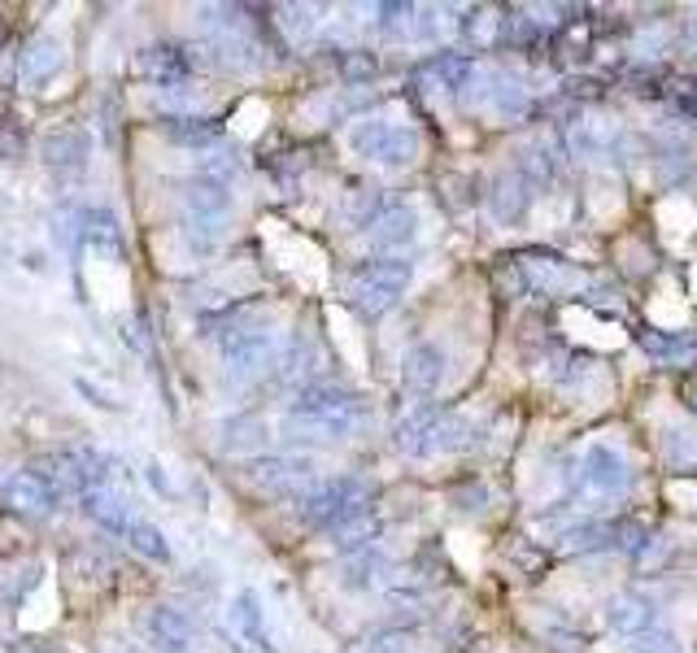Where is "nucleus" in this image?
<instances>
[{"instance_id":"8","label":"nucleus","mask_w":697,"mask_h":653,"mask_svg":"<svg viewBox=\"0 0 697 653\" xmlns=\"http://www.w3.org/2000/svg\"><path fill=\"white\" fill-rule=\"evenodd\" d=\"M148 628H153V637H157L162 645H184V641H188V623H184L175 610H153Z\"/></svg>"},{"instance_id":"1","label":"nucleus","mask_w":697,"mask_h":653,"mask_svg":"<svg viewBox=\"0 0 697 653\" xmlns=\"http://www.w3.org/2000/svg\"><path fill=\"white\" fill-rule=\"evenodd\" d=\"M88 148H92V140H88L84 126H57V131H48L44 144H40L48 170H57V175H79V170L88 166Z\"/></svg>"},{"instance_id":"2","label":"nucleus","mask_w":697,"mask_h":653,"mask_svg":"<svg viewBox=\"0 0 697 653\" xmlns=\"http://www.w3.org/2000/svg\"><path fill=\"white\" fill-rule=\"evenodd\" d=\"M4 497H9V506H13L18 514H26V519H48V514L57 510V492H53V484H48L44 475H35L31 466H26V471H18V475L9 479Z\"/></svg>"},{"instance_id":"3","label":"nucleus","mask_w":697,"mask_h":653,"mask_svg":"<svg viewBox=\"0 0 697 653\" xmlns=\"http://www.w3.org/2000/svg\"><path fill=\"white\" fill-rule=\"evenodd\" d=\"M62 44L53 40V35H35L31 44H26V53H22V79H35V84H44L48 75H57L62 70Z\"/></svg>"},{"instance_id":"7","label":"nucleus","mask_w":697,"mask_h":653,"mask_svg":"<svg viewBox=\"0 0 697 653\" xmlns=\"http://www.w3.org/2000/svg\"><path fill=\"white\" fill-rule=\"evenodd\" d=\"M131 549L135 553H144V557H153V562H166L170 557V549H166V541H162V532L153 528V523H131Z\"/></svg>"},{"instance_id":"10","label":"nucleus","mask_w":697,"mask_h":653,"mask_svg":"<svg viewBox=\"0 0 697 653\" xmlns=\"http://www.w3.org/2000/svg\"><path fill=\"white\" fill-rule=\"evenodd\" d=\"M75 388H79V392H84V397H88V401H92V406H101V410H114V401H110V397H106V392H97V388H92V384H88V379H75Z\"/></svg>"},{"instance_id":"6","label":"nucleus","mask_w":697,"mask_h":653,"mask_svg":"<svg viewBox=\"0 0 697 653\" xmlns=\"http://www.w3.org/2000/svg\"><path fill=\"white\" fill-rule=\"evenodd\" d=\"M84 235H88L97 248L122 253V248H118V222L114 214H106V210H84Z\"/></svg>"},{"instance_id":"9","label":"nucleus","mask_w":697,"mask_h":653,"mask_svg":"<svg viewBox=\"0 0 697 653\" xmlns=\"http://www.w3.org/2000/svg\"><path fill=\"white\" fill-rule=\"evenodd\" d=\"M166 135H170V140H184V144H192V140H206V135H214V126H206L201 118H170V122H166Z\"/></svg>"},{"instance_id":"5","label":"nucleus","mask_w":697,"mask_h":653,"mask_svg":"<svg viewBox=\"0 0 697 653\" xmlns=\"http://www.w3.org/2000/svg\"><path fill=\"white\" fill-rule=\"evenodd\" d=\"M84 510L101 523V528H110V532H131V523H126V510L118 506L114 497H106V492H84Z\"/></svg>"},{"instance_id":"4","label":"nucleus","mask_w":697,"mask_h":653,"mask_svg":"<svg viewBox=\"0 0 697 653\" xmlns=\"http://www.w3.org/2000/svg\"><path fill=\"white\" fill-rule=\"evenodd\" d=\"M140 75L166 88V84H175V79L184 75V57H179L175 48H148V53L140 57Z\"/></svg>"}]
</instances>
